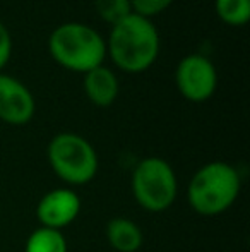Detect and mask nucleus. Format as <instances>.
Wrapping results in <instances>:
<instances>
[{
  "label": "nucleus",
  "instance_id": "obj_1",
  "mask_svg": "<svg viewBox=\"0 0 250 252\" xmlns=\"http://www.w3.org/2000/svg\"><path fill=\"white\" fill-rule=\"evenodd\" d=\"M107 53L118 69L130 74L147 70L160 55V34L151 19L129 14L113 24L107 43Z\"/></svg>",
  "mask_w": 250,
  "mask_h": 252
},
{
  "label": "nucleus",
  "instance_id": "obj_2",
  "mask_svg": "<svg viewBox=\"0 0 250 252\" xmlns=\"http://www.w3.org/2000/svg\"><path fill=\"white\" fill-rule=\"evenodd\" d=\"M242 177L237 166L226 161H209L189 180L187 202L200 216H220L237 202Z\"/></svg>",
  "mask_w": 250,
  "mask_h": 252
},
{
  "label": "nucleus",
  "instance_id": "obj_3",
  "mask_svg": "<svg viewBox=\"0 0 250 252\" xmlns=\"http://www.w3.org/2000/svg\"><path fill=\"white\" fill-rule=\"evenodd\" d=\"M48 50L63 69L83 72L103 65L107 41L94 28L83 23L60 24L48 38Z\"/></svg>",
  "mask_w": 250,
  "mask_h": 252
},
{
  "label": "nucleus",
  "instance_id": "obj_4",
  "mask_svg": "<svg viewBox=\"0 0 250 252\" xmlns=\"http://www.w3.org/2000/svg\"><path fill=\"white\" fill-rule=\"evenodd\" d=\"M47 156L54 173L67 187L86 186L100 170V158L94 146L86 137L74 132H60L52 137Z\"/></svg>",
  "mask_w": 250,
  "mask_h": 252
},
{
  "label": "nucleus",
  "instance_id": "obj_5",
  "mask_svg": "<svg viewBox=\"0 0 250 252\" xmlns=\"http://www.w3.org/2000/svg\"><path fill=\"white\" fill-rule=\"evenodd\" d=\"M130 189L137 204L147 213H165L178 196V179L173 166L160 156H147L136 165Z\"/></svg>",
  "mask_w": 250,
  "mask_h": 252
},
{
  "label": "nucleus",
  "instance_id": "obj_6",
  "mask_svg": "<svg viewBox=\"0 0 250 252\" xmlns=\"http://www.w3.org/2000/svg\"><path fill=\"white\" fill-rule=\"evenodd\" d=\"M175 83L185 100L192 103L207 101L218 86V72L207 57L192 53L178 62Z\"/></svg>",
  "mask_w": 250,
  "mask_h": 252
},
{
  "label": "nucleus",
  "instance_id": "obj_7",
  "mask_svg": "<svg viewBox=\"0 0 250 252\" xmlns=\"http://www.w3.org/2000/svg\"><path fill=\"white\" fill-rule=\"evenodd\" d=\"M81 197L72 187H57L41 196L36 206L40 226L62 230L76 221L81 213Z\"/></svg>",
  "mask_w": 250,
  "mask_h": 252
},
{
  "label": "nucleus",
  "instance_id": "obj_8",
  "mask_svg": "<svg viewBox=\"0 0 250 252\" xmlns=\"http://www.w3.org/2000/svg\"><path fill=\"white\" fill-rule=\"evenodd\" d=\"M36 112V101L19 79L0 74V120L9 126H26Z\"/></svg>",
  "mask_w": 250,
  "mask_h": 252
},
{
  "label": "nucleus",
  "instance_id": "obj_9",
  "mask_svg": "<svg viewBox=\"0 0 250 252\" xmlns=\"http://www.w3.org/2000/svg\"><path fill=\"white\" fill-rule=\"evenodd\" d=\"M84 93L93 105L105 108L118 96V79L111 69L98 65L84 74Z\"/></svg>",
  "mask_w": 250,
  "mask_h": 252
},
{
  "label": "nucleus",
  "instance_id": "obj_10",
  "mask_svg": "<svg viewBox=\"0 0 250 252\" xmlns=\"http://www.w3.org/2000/svg\"><path fill=\"white\" fill-rule=\"evenodd\" d=\"M107 240L117 252H137L144 244V233L134 220L117 216L107 223Z\"/></svg>",
  "mask_w": 250,
  "mask_h": 252
},
{
  "label": "nucleus",
  "instance_id": "obj_11",
  "mask_svg": "<svg viewBox=\"0 0 250 252\" xmlns=\"http://www.w3.org/2000/svg\"><path fill=\"white\" fill-rule=\"evenodd\" d=\"M24 252H69V246L60 230L38 226L28 237Z\"/></svg>",
  "mask_w": 250,
  "mask_h": 252
},
{
  "label": "nucleus",
  "instance_id": "obj_12",
  "mask_svg": "<svg viewBox=\"0 0 250 252\" xmlns=\"http://www.w3.org/2000/svg\"><path fill=\"white\" fill-rule=\"evenodd\" d=\"M214 9L228 26H245L250 19V0H216Z\"/></svg>",
  "mask_w": 250,
  "mask_h": 252
},
{
  "label": "nucleus",
  "instance_id": "obj_13",
  "mask_svg": "<svg viewBox=\"0 0 250 252\" xmlns=\"http://www.w3.org/2000/svg\"><path fill=\"white\" fill-rule=\"evenodd\" d=\"M94 7H96L98 16L111 26L132 14L130 0H96Z\"/></svg>",
  "mask_w": 250,
  "mask_h": 252
},
{
  "label": "nucleus",
  "instance_id": "obj_14",
  "mask_svg": "<svg viewBox=\"0 0 250 252\" xmlns=\"http://www.w3.org/2000/svg\"><path fill=\"white\" fill-rule=\"evenodd\" d=\"M171 3H173V0H130L132 12L137 16L147 17V19L167 10Z\"/></svg>",
  "mask_w": 250,
  "mask_h": 252
},
{
  "label": "nucleus",
  "instance_id": "obj_15",
  "mask_svg": "<svg viewBox=\"0 0 250 252\" xmlns=\"http://www.w3.org/2000/svg\"><path fill=\"white\" fill-rule=\"evenodd\" d=\"M10 53H12V38H10V33L5 28V24L0 21V70L7 65Z\"/></svg>",
  "mask_w": 250,
  "mask_h": 252
}]
</instances>
